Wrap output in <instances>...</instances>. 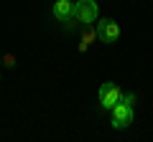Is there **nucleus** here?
I'll return each instance as SVG.
<instances>
[{"label":"nucleus","mask_w":153,"mask_h":142,"mask_svg":"<svg viewBox=\"0 0 153 142\" xmlns=\"http://www.w3.org/2000/svg\"><path fill=\"white\" fill-rule=\"evenodd\" d=\"M100 10H97V3L94 0H76V5H74V18L82 26H92L94 20H97Z\"/></svg>","instance_id":"nucleus-1"},{"label":"nucleus","mask_w":153,"mask_h":142,"mask_svg":"<svg viewBox=\"0 0 153 142\" xmlns=\"http://www.w3.org/2000/svg\"><path fill=\"white\" fill-rule=\"evenodd\" d=\"M133 117H135V109H133L130 104L117 102L112 107V127H115V130H125V127L133 122Z\"/></svg>","instance_id":"nucleus-2"},{"label":"nucleus","mask_w":153,"mask_h":142,"mask_svg":"<svg viewBox=\"0 0 153 142\" xmlns=\"http://www.w3.org/2000/svg\"><path fill=\"white\" fill-rule=\"evenodd\" d=\"M97 36H100L102 43H115V41L120 38V26H117V20L102 18V20L97 23Z\"/></svg>","instance_id":"nucleus-3"},{"label":"nucleus","mask_w":153,"mask_h":142,"mask_svg":"<svg viewBox=\"0 0 153 142\" xmlns=\"http://www.w3.org/2000/svg\"><path fill=\"white\" fill-rule=\"evenodd\" d=\"M120 97H123V91H120V86H117V84L105 81L102 86H100V104H102L105 109H112L115 104L120 102Z\"/></svg>","instance_id":"nucleus-4"},{"label":"nucleus","mask_w":153,"mask_h":142,"mask_svg":"<svg viewBox=\"0 0 153 142\" xmlns=\"http://www.w3.org/2000/svg\"><path fill=\"white\" fill-rule=\"evenodd\" d=\"M54 15L59 18V20L74 18V3H71V0H56L54 3Z\"/></svg>","instance_id":"nucleus-5"},{"label":"nucleus","mask_w":153,"mask_h":142,"mask_svg":"<svg viewBox=\"0 0 153 142\" xmlns=\"http://www.w3.org/2000/svg\"><path fill=\"white\" fill-rule=\"evenodd\" d=\"M120 102H125V104H130V107H135V94H123Z\"/></svg>","instance_id":"nucleus-6"}]
</instances>
